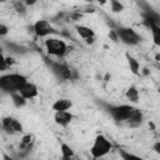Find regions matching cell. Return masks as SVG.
<instances>
[{
  "label": "cell",
  "mask_w": 160,
  "mask_h": 160,
  "mask_svg": "<svg viewBox=\"0 0 160 160\" xmlns=\"http://www.w3.org/2000/svg\"><path fill=\"white\" fill-rule=\"evenodd\" d=\"M159 58H160V56H159V54H156V56H155V60H156V61H159Z\"/></svg>",
  "instance_id": "836d02e7"
},
{
  "label": "cell",
  "mask_w": 160,
  "mask_h": 160,
  "mask_svg": "<svg viewBox=\"0 0 160 160\" xmlns=\"http://www.w3.org/2000/svg\"><path fill=\"white\" fill-rule=\"evenodd\" d=\"M84 40H85V42H86L88 45H91V44L95 42V36H90V38H86V39H84Z\"/></svg>",
  "instance_id": "f1b7e54d"
},
{
  "label": "cell",
  "mask_w": 160,
  "mask_h": 160,
  "mask_svg": "<svg viewBox=\"0 0 160 160\" xmlns=\"http://www.w3.org/2000/svg\"><path fill=\"white\" fill-rule=\"evenodd\" d=\"M86 1H92V0H86Z\"/></svg>",
  "instance_id": "d590c367"
},
{
  "label": "cell",
  "mask_w": 160,
  "mask_h": 160,
  "mask_svg": "<svg viewBox=\"0 0 160 160\" xmlns=\"http://www.w3.org/2000/svg\"><path fill=\"white\" fill-rule=\"evenodd\" d=\"M8 68H9V66L6 65V62H5V58H4L2 60H0V71H5Z\"/></svg>",
  "instance_id": "83f0119b"
},
{
  "label": "cell",
  "mask_w": 160,
  "mask_h": 160,
  "mask_svg": "<svg viewBox=\"0 0 160 160\" xmlns=\"http://www.w3.org/2000/svg\"><path fill=\"white\" fill-rule=\"evenodd\" d=\"M5 62H6L8 66H11V65H14L16 61H15V59H14L12 56H5Z\"/></svg>",
  "instance_id": "4316f807"
},
{
  "label": "cell",
  "mask_w": 160,
  "mask_h": 160,
  "mask_svg": "<svg viewBox=\"0 0 160 160\" xmlns=\"http://www.w3.org/2000/svg\"><path fill=\"white\" fill-rule=\"evenodd\" d=\"M120 158L121 159H124V160H129V159H139V156H136V155H134V154H129V152H126V151H120Z\"/></svg>",
  "instance_id": "7402d4cb"
},
{
  "label": "cell",
  "mask_w": 160,
  "mask_h": 160,
  "mask_svg": "<svg viewBox=\"0 0 160 160\" xmlns=\"http://www.w3.org/2000/svg\"><path fill=\"white\" fill-rule=\"evenodd\" d=\"M26 82V78L20 74H6L0 76V90L14 92L19 91V89Z\"/></svg>",
  "instance_id": "6da1fadb"
},
{
  "label": "cell",
  "mask_w": 160,
  "mask_h": 160,
  "mask_svg": "<svg viewBox=\"0 0 160 160\" xmlns=\"http://www.w3.org/2000/svg\"><path fill=\"white\" fill-rule=\"evenodd\" d=\"M106 1H108V0H98V2H99L100 5H105V4H106Z\"/></svg>",
  "instance_id": "d6a6232c"
},
{
  "label": "cell",
  "mask_w": 160,
  "mask_h": 160,
  "mask_svg": "<svg viewBox=\"0 0 160 160\" xmlns=\"http://www.w3.org/2000/svg\"><path fill=\"white\" fill-rule=\"evenodd\" d=\"M11 100L14 102V105L16 108H22L25 104H26V99L19 92V91H14L11 92Z\"/></svg>",
  "instance_id": "e0dca14e"
},
{
  "label": "cell",
  "mask_w": 160,
  "mask_h": 160,
  "mask_svg": "<svg viewBox=\"0 0 160 160\" xmlns=\"http://www.w3.org/2000/svg\"><path fill=\"white\" fill-rule=\"evenodd\" d=\"M110 10L115 14L121 12L124 10V5L119 0H110Z\"/></svg>",
  "instance_id": "ffe728a7"
},
{
  "label": "cell",
  "mask_w": 160,
  "mask_h": 160,
  "mask_svg": "<svg viewBox=\"0 0 160 160\" xmlns=\"http://www.w3.org/2000/svg\"><path fill=\"white\" fill-rule=\"evenodd\" d=\"M109 39H110L112 42H119V36H118V32H116V30L111 29V30L109 31Z\"/></svg>",
  "instance_id": "603a6c76"
},
{
  "label": "cell",
  "mask_w": 160,
  "mask_h": 160,
  "mask_svg": "<svg viewBox=\"0 0 160 160\" xmlns=\"http://www.w3.org/2000/svg\"><path fill=\"white\" fill-rule=\"evenodd\" d=\"M60 151H61V156L64 159H70V158H74V150L65 142H62L60 145Z\"/></svg>",
  "instance_id": "d6986e66"
},
{
  "label": "cell",
  "mask_w": 160,
  "mask_h": 160,
  "mask_svg": "<svg viewBox=\"0 0 160 160\" xmlns=\"http://www.w3.org/2000/svg\"><path fill=\"white\" fill-rule=\"evenodd\" d=\"M111 149H112V144L110 142V140L106 136L100 134L95 138V140L90 148V152L94 159H99V158H102L106 154H109Z\"/></svg>",
  "instance_id": "7a4b0ae2"
},
{
  "label": "cell",
  "mask_w": 160,
  "mask_h": 160,
  "mask_svg": "<svg viewBox=\"0 0 160 160\" xmlns=\"http://www.w3.org/2000/svg\"><path fill=\"white\" fill-rule=\"evenodd\" d=\"M8 46H9V49H10L12 52H15V54H25V52L28 51L25 48H22V46H20V45H15V44H12V42L8 44Z\"/></svg>",
  "instance_id": "44dd1931"
},
{
  "label": "cell",
  "mask_w": 160,
  "mask_h": 160,
  "mask_svg": "<svg viewBox=\"0 0 160 160\" xmlns=\"http://www.w3.org/2000/svg\"><path fill=\"white\" fill-rule=\"evenodd\" d=\"M116 32H118L119 40L122 41L126 45H131V46L132 45H138L140 42V40H141L140 35L135 30H132L130 28H119L116 30Z\"/></svg>",
  "instance_id": "277c9868"
},
{
  "label": "cell",
  "mask_w": 160,
  "mask_h": 160,
  "mask_svg": "<svg viewBox=\"0 0 160 160\" xmlns=\"http://www.w3.org/2000/svg\"><path fill=\"white\" fill-rule=\"evenodd\" d=\"M38 2V0H24V4L26 5V6H32V5H35Z\"/></svg>",
  "instance_id": "f546056e"
},
{
  "label": "cell",
  "mask_w": 160,
  "mask_h": 160,
  "mask_svg": "<svg viewBox=\"0 0 160 160\" xmlns=\"http://www.w3.org/2000/svg\"><path fill=\"white\" fill-rule=\"evenodd\" d=\"M125 96H126V99L130 101V102H138L139 101V90L135 88V86H130L128 90H126V92H125Z\"/></svg>",
  "instance_id": "2e32d148"
},
{
  "label": "cell",
  "mask_w": 160,
  "mask_h": 160,
  "mask_svg": "<svg viewBox=\"0 0 160 160\" xmlns=\"http://www.w3.org/2000/svg\"><path fill=\"white\" fill-rule=\"evenodd\" d=\"M111 116L114 118V120L116 121H126L128 118L131 115V112L134 111V108L131 105H118V106H111L109 109Z\"/></svg>",
  "instance_id": "5b68a950"
},
{
  "label": "cell",
  "mask_w": 160,
  "mask_h": 160,
  "mask_svg": "<svg viewBox=\"0 0 160 160\" xmlns=\"http://www.w3.org/2000/svg\"><path fill=\"white\" fill-rule=\"evenodd\" d=\"M128 58V62H129V68H130V71L134 74V75H139L140 74V64L136 59H134L132 56L130 55H126Z\"/></svg>",
  "instance_id": "ac0fdd59"
},
{
  "label": "cell",
  "mask_w": 160,
  "mask_h": 160,
  "mask_svg": "<svg viewBox=\"0 0 160 160\" xmlns=\"http://www.w3.org/2000/svg\"><path fill=\"white\" fill-rule=\"evenodd\" d=\"M76 32L82 39H86V38H90V36H95L94 30L91 28H89V26H85V25H78L76 26Z\"/></svg>",
  "instance_id": "9a60e30c"
},
{
  "label": "cell",
  "mask_w": 160,
  "mask_h": 160,
  "mask_svg": "<svg viewBox=\"0 0 160 160\" xmlns=\"http://www.w3.org/2000/svg\"><path fill=\"white\" fill-rule=\"evenodd\" d=\"M9 34V28L0 22V36H6Z\"/></svg>",
  "instance_id": "484cf974"
},
{
  "label": "cell",
  "mask_w": 160,
  "mask_h": 160,
  "mask_svg": "<svg viewBox=\"0 0 160 160\" xmlns=\"http://www.w3.org/2000/svg\"><path fill=\"white\" fill-rule=\"evenodd\" d=\"M0 124H1V129L6 132V134H15V132H21L22 131V125L21 122L15 119V118H11V116H5L0 120Z\"/></svg>",
  "instance_id": "8992f818"
},
{
  "label": "cell",
  "mask_w": 160,
  "mask_h": 160,
  "mask_svg": "<svg viewBox=\"0 0 160 160\" xmlns=\"http://www.w3.org/2000/svg\"><path fill=\"white\" fill-rule=\"evenodd\" d=\"M154 150H155V152L160 154V141H156V142L154 144Z\"/></svg>",
  "instance_id": "4dcf8cb0"
},
{
  "label": "cell",
  "mask_w": 160,
  "mask_h": 160,
  "mask_svg": "<svg viewBox=\"0 0 160 160\" xmlns=\"http://www.w3.org/2000/svg\"><path fill=\"white\" fill-rule=\"evenodd\" d=\"M52 110L54 111H65V110H70L72 108V101L70 99H58L54 101L52 104Z\"/></svg>",
  "instance_id": "8fae6325"
},
{
  "label": "cell",
  "mask_w": 160,
  "mask_h": 160,
  "mask_svg": "<svg viewBox=\"0 0 160 160\" xmlns=\"http://www.w3.org/2000/svg\"><path fill=\"white\" fill-rule=\"evenodd\" d=\"M82 18V14H81V11H72L71 14H70V19L71 20H74V21H76V20H80Z\"/></svg>",
  "instance_id": "cb8c5ba5"
},
{
  "label": "cell",
  "mask_w": 160,
  "mask_h": 160,
  "mask_svg": "<svg viewBox=\"0 0 160 160\" xmlns=\"http://www.w3.org/2000/svg\"><path fill=\"white\" fill-rule=\"evenodd\" d=\"M146 22L148 25L150 26L151 29V32H152V40L155 42V45H160V28H159V24L154 22V21H150L146 19Z\"/></svg>",
  "instance_id": "4fadbf2b"
},
{
  "label": "cell",
  "mask_w": 160,
  "mask_h": 160,
  "mask_svg": "<svg viewBox=\"0 0 160 160\" xmlns=\"http://www.w3.org/2000/svg\"><path fill=\"white\" fill-rule=\"evenodd\" d=\"M140 72H142L144 75H149V74H150V71H149V69H148V68H144V69H142Z\"/></svg>",
  "instance_id": "1f68e13d"
},
{
  "label": "cell",
  "mask_w": 160,
  "mask_h": 160,
  "mask_svg": "<svg viewBox=\"0 0 160 160\" xmlns=\"http://www.w3.org/2000/svg\"><path fill=\"white\" fill-rule=\"evenodd\" d=\"M45 49L49 55L56 56V58H62L66 55L69 48L64 40L56 39V38H49L45 40Z\"/></svg>",
  "instance_id": "3957f363"
},
{
  "label": "cell",
  "mask_w": 160,
  "mask_h": 160,
  "mask_svg": "<svg viewBox=\"0 0 160 160\" xmlns=\"http://www.w3.org/2000/svg\"><path fill=\"white\" fill-rule=\"evenodd\" d=\"M32 30H34V32L38 38H45V36L54 32V28L51 26V24L48 20H44V19L38 20L32 25Z\"/></svg>",
  "instance_id": "52a82bcc"
},
{
  "label": "cell",
  "mask_w": 160,
  "mask_h": 160,
  "mask_svg": "<svg viewBox=\"0 0 160 160\" xmlns=\"http://www.w3.org/2000/svg\"><path fill=\"white\" fill-rule=\"evenodd\" d=\"M25 4H21V2H16V5H15V9H16V11L19 12V14H25Z\"/></svg>",
  "instance_id": "d4e9b609"
},
{
  "label": "cell",
  "mask_w": 160,
  "mask_h": 160,
  "mask_svg": "<svg viewBox=\"0 0 160 160\" xmlns=\"http://www.w3.org/2000/svg\"><path fill=\"white\" fill-rule=\"evenodd\" d=\"M72 114L69 111V110H65V111H55V115H54V121L60 125V126H66L69 125L71 121H72Z\"/></svg>",
  "instance_id": "30bf717a"
},
{
  "label": "cell",
  "mask_w": 160,
  "mask_h": 160,
  "mask_svg": "<svg viewBox=\"0 0 160 160\" xmlns=\"http://www.w3.org/2000/svg\"><path fill=\"white\" fill-rule=\"evenodd\" d=\"M142 119H144L142 114H141L139 110L134 109V111L131 112V115L128 118V120H126L125 122H126L130 128H138V126H140V125L142 124Z\"/></svg>",
  "instance_id": "7c38bea8"
},
{
  "label": "cell",
  "mask_w": 160,
  "mask_h": 160,
  "mask_svg": "<svg viewBox=\"0 0 160 160\" xmlns=\"http://www.w3.org/2000/svg\"><path fill=\"white\" fill-rule=\"evenodd\" d=\"M32 145H34V136L31 134H26L21 138L19 149L20 150H30L32 148Z\"/></svg>",
  "instance_id": "5bb4252c"
},
{
  "label": "cell",
  "mask_w": 160,
  "mask_h": 160,
  "mask_svg": "<svg viewBox=\"0 0 160 160\" xmlns=\"http://www.w3.org/2000/svg\"><path fill=\"white\" fill-rule=\"evenodd\" d=\"M50 66H51L52 72H54L58 78H60V79H62V80H70V79H72V70H71L70 68H68L66 65L60 64V62L51 61V62H50Z\"/></svg>",
  "instance_id": "ba28073f"
},
{
  "label": "cell",
  "mask_w": 160,
  "mask_h": 160,
  "mask_svg": "<svg viewBox=\"0 0 160 160\" xmlns=\"http://www.w3.org/2000/svg\"><path fill=\"white\" fill-rule=\"evenodd\" d=\"M6 0H0V4H2V2H5Z\"/></svg>",
  "instance_id": "e575fe53"
},
{
  "label": "cell",
  "mask_w": 160,
  "mask_h": 160,
  "mask_svg": "<svg viewBox=\"0 0 160 160\" xmlns=\"http://www.w3.org/2000/svg\"><path fill=\"white\" fill-rule=\"evenodd\" d=\"M19 92L28 100V99H34V98H36L38 94H39V90H38V86H36L35 84L26 81V82L19 89Z\"/></svg>",
  "instance_id": "9c48e42d"
}]
</instances>
